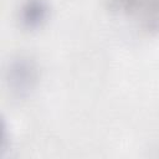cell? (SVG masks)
Masks as SVG:
<instances>
[{
  "label": "cell",
  "mask_w": 159,
  "mask_h": 159,
  "mask_svg": "<svg viewBox=\"0 0 159 159\" xmlns=\"http://www.w3.org/2000/svg\"><path fill=\"white\" fill-rule=\"evenodd\" d=\"M39 78V67L29 56L17 55L9 60L5 67V82L15 98H27L35 91Z\"/></svg>",
  "instance_id": "1"
},
{
  "label": "cell",
  "mask_w": 159,
  "mask_h": 159,
  "mask_svg": "<svg viewBox=\"0 0 159 159\" xmlns=\"http://www.w3.org/2000/svg\"><path fill=\"white\" fill-rule=\"evenodd\" d=\"M107 7L133 20L149 35L159 34V0H104Z\"/></svg>",
  "instance_id": "2"
},
{
  "label": "cell",
  "mask_w": 159,
  "mask_h": 159,
  "mask_svg": "<svg viewBox=\"0 0 159 159\" xmlns=\"http://www.w3.org/2000/svg\"><path fill=\"white\" fill-rule=\"evenodd\" d=\"M51 12L48 0H24L19 10V21L26 30L42 27Z\"/></svg>",
  "instance_id": "3"
}]
</instances>
